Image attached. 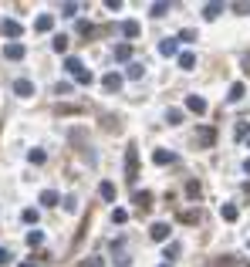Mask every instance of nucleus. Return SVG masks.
I'll use <instances>...</instances> for the list:
<instances>
[{"mask_svg":"<svg viewBox=\"0 0 250 267\" xmlns=\"http://www.w3.org/2000/svg\"><path fill=\"white\" fill-rule=\"evenodd\" d=\"M213 142H216V129L203 125V129L196 132V145H203V149H213Z\"/></svg>","mask_w":250,"mask_h":267,"instance_id":"7ed1b4c3","label":"nucleus"},{"mask_svg":"<svg viewBox=\"0 0 250 267\" xmlns=\"http://www.w3.org/2000/svg\"><path fill=\"white\" fill-rule=\"evenodd\" d=\"M61 14H64V17H74V14H78V3H64Z\"/></svg>","mask_w":250,"mask_h":267,"instance_id":"2f4dec72","label":"nucleus"},{"mask_svg":"<svg viewBox=\"0 0 250 267\" xmlns=\"http://www.w3.org/2000/svg\"><path fill=\"white\" fill-rule=\"evenodd\" d=\"M159 54H162V58H176V54H179V37H166V41L159 44Z\"/></svg>","mask_w":250,"mask_h":267,"instance_id":"20e7f679","label":"nucleus"},{"mask_svg":"<svg viewBox=\"0 0 250 267\" xmlns=\"http://www.w3.org/2000/svg\"><path fill=\"white\" fill-rule=\"evenodd\" d=\"M186 193L196 200V196H199V183H186Z\"/></svg>","mask_w":250,"mask_h":267,"instance_id":"72a5a7b5","label":"nucleus"},{"mask_svg":"<svg viewBox=\"0 0 250 267\" xmlns=\"http://www.w3.org/2000/svg\"><path fill=\"white\" fill-rule=\"evenodd\" d=\"M186 108H189V112H196V115H203V112H206V98H199V95H186Z\"/></svg>","mask_w":250,"mask_h":267,"instance_id":"6e6552de","label":"nucleus"},{"mask_svg":"<svg viewBox=\"0 0 250 267\" xmlns=\"http://www.w3.org/2000/svg\"><path fill=\"white\" fill-rule=\"evenodd\" d=\"M20 267H37V264H31V261H24V264H20Z\"/></svg>","mask_w":250,"mask_h":267,"instance_id":"c9c22d12","label":"nucleus"},{"mask_svg":"<svg viewBox=\"0 0 250 267\" xmlns=\"http://www.w3.org/2000/svg\"><path fill=\"white\" fill-rule=\"evenodd\" d=\"M74 267H105V261L102 257H91V261H81V264H74Z\"/></svg>","mask_w":250,"mask_h":267,"instance_id":"7c9ffc66","label":"nucleus"},{"mask_svg":"<svg viewBox=\"0 0 250 267\" xmlns=\"http://www.w3.org/2000/svg\"><path fill=\"white\" fill-rule=\"evenodd\" d=\"M98 193H102V200H105V203H115V193H119V190H115V183H108V179H105V183L98 186Z\"/></svg>","mask_w":250,"mask_h":267,"instance_id":"4468645a","label":"nucleus"},{"mask_svg":"<svg viewBox=\"0 0 250 267\" xmlns=\"http://www.w3.org/2000/svg\"><path fill=\"white\" fill-rule=\"evenodd\" d=\"M64 71H68V74H71L78 85H91V81H95V78H91V71L81 65L78 58H68V61H64Z\"/></svg>","mask_w":250,"mask_h":267,"instance_id":"f257e3e1","label":"nucleus"},{"mask_svg":"<svg viewBox=\"0 0 250 267\" xmlns=\"http://www.w3.org/2000/svg\"><path fill=\"white\" fill-rule=\"evenodd\" d=\"M51 27H54V17H51V14H41V17L34 20V31H37V34H48Z\"/></svg>","mask_w":250,"mask_h":267,"instance_id":"9d476101","label":"nucleus"},{"mask_svg":"<svg viewBox=\"0 0 250 267\" xmlns=\"http://www.w3.org/2000/svg\"><path fill=\"white\" fill-rule=\"evenodd\" d=\"M196 220H199V213H196V210H183V213H179V223H189V227H193Z\"/></svg>","mask_w":250,"mask_h":267,"instance_id":"412c9836","label":"nucleus"},{"mask_svg":"<svg viewBox=\"0 0 250 267\" xmlns=\"http://www.w3.org/2000/svg\"><path fill=\"white\" fill-rule=\"evenodd\" d=\"M125 179H128V183L139 179V149H135V145L125 149Z\"/></svg>","mask_w":250,"mask_h":267,"instance_id":"f03ea898","label":"nucleus"},{"mask_svg":"<svg viewBox=\"0 0 250 267\" xmlns=\"http://www.w3.org/2000/svg\"><path fill=\"white\" fill-rule=\"evenodd\" d=\"M169 233H173V230H169V223H152V227H149V237H152V240H159V244H162V240H169Z\"/></svg>","mask_w":250,"mask_h":267,"instance_id":"39448f33","label":"nucleus"},{"mask_svg":"<svg viewBox=\"0 0 250 267\" xmlns=\"http://www.w3.org/2000/svg\"><path fill=\"white\" fill-rule=\"evenodd\" d=\"M112 220H115V223H125V220H128V213H125V210H112Z\"/></svg>","mask_w":250,"mask_h":267,"instance_id":"473e14b6","label":"nucleus"},{"mask_svg":"<svg viewBox=\"0 0 250 267\" xmlns=\"http://www.w3.org/2000/svg\"><path fill=\"white\" fill-rule=\"evenodd\" d=\"M102 88H105V91H119V88H122V74L108 71V74L102 78Z\"/></svg>","mask_w":250,"mask_h":267,"instance_id":"423d86ee","label":"nucleus"},{"mask_svg":"<svg viewBox=\"0 0 250 267\" xmlns=\"http://www.w3.org/2000/svg\"><path fill=\"white\" fill-rule=\"evenodd\" d=\"M142 74H145V68L142 65H128V78H132V81H139Z\"/></svg>","mask_w":250,"mask_h":267,"instance_id":"bb28decb","label":"nucleus"},{"mask_svg":"<svg viewBox=\"0 0 250 267\" xmlns=\"http://www.w3.org/2000/svg\"><path fill=\"white\" fill-rule=\"evenodd\" d=\"M27 244H31V247H41V244H44V233H41V230H31V233H27Z\"/></svg>","mask_w":250,"mask_h":267,"instance_id":"393cba45","label":"nucleus"},{"mask_svg":"<svg viewBox=\"0 0 250 267\" xmlns=\"http://www.w3.org/2000/svg\"><path fill=\"white\" fill-rule=\"evenodd\" d=\"M27 159H31L34 166H41V162L48 159V152H44V149H31V156H27Z\"/></svg>","mask_w":250,"mask_h":267,"instance_id":"b1692460","label":"nucleus"},{"mask_svg":"<svg viewBox=\"0 0 250 267\" xmlns=\"http://www.w3.org/2000/svg\"><path fill=\"white\" fill-rule=\"evenodd\" d=\"M179 68H183V71H193V68H196V54H193V51H183V54H179Z\"/></svg>","mask_w":250,"mask_h":267,"instance_id":"f3484780","label":"nucleus"},{"mask_svg":"<svg viewBox=\"0 0 250 267\" xmlns=\"http://www.w3.org/2000/svg\"><path fill=\"white\" fill-rule=\"evenodd\" d=\"M244 169H247V173H250V159H247V162H244Z\"/></svg>","mask_w":250,"mask_h":267,"instance_id":"e433bc0d","label":"nucleus"},{"mask_svg":"<svg viewBox=\"0 0 250 267\" xmlns=\"http://www.w3.org/2000/svg\"><path fill=\"white\" fill-rule=\"evenodd\" d=\"M220 216H223V220H227V223H233V220H237V216H240V210H237V206H233V203H223V206H220Z\"/></svg>","mask_w":250,"mask_h":267,"instance_id":"2eb2a0df","label":"nucleus"},{"mask_svg":"<svg viewBox=\"0 0 250 267\" xmlns=\"http://www.w3.org/2000/svg\"><path fill=\"white\" fill-rule=\"evenodd\" d=\"M152 162H156V166H169V162H176V156H173L169 149H156V152H152Z\"/></svg>","mask_w":250,"mask_h":267,"instance_id":"ddd939ff","label":"nucleus"},{"mask_svg":"<svg viewBox=\"0 0 250 267\" xmlns=\"http://www.w3.org/2000/svg\"><path fill=\"white\" fill-rule=\"evenodd\" d=\"M3 58H10V61H20V58H24V44H17V41H10V44L3 48Z\"/></svg>","mask_w":250,"mask_h":267,"instance_id":"f8f14e48","label":"nucleus"},{"mask_svg":"<svg viewBox=\"0 0 250 267\" xmlns=\"http://www.w3.org/2000/svg\"><path fill=\"white\" fill-rule=\"evenodd\" d=\"M169 14V3H152V17H166Z\"/></svg>","mask_w":250,"mask_h":267,"instance_id":"cd10ccee","label":"nucleus"},{"mask_svg":"<svg viewBox=\"0 0 250 267\" xmlns=\"http://www.w3.org/2000/svg\"><path fill=\"white\" fill-rule=\"evenodd\" d=\"M20 220H24V223H37V210H31V206H27V210L20 213Z\"/></svg>","mask_w":250,"mask_h":267,"instance_id":"c85d7f7f","label":"nucleus"},{"mask_svg":"<svg viewBox=\"0 0 250 267\" xmlns=\"http://www.w3.org/2000/svg\"><path fill=\"white\" fill-rule=\"evenodd\" d=\"M244 91H247V88L237 81V85H230V95H227V98H230V102H240V98H244Z\"/></svg>","mask_w":250,"mask_h":267,"instance_id":"aec40b11","label":"nucleus"},{"mask_svg":"<svg viewBox=\"0 0 250 267\" xmlns=\"http://www.w3.org/2000/svg\"><path fill=\"white\" fill-rule=\"evenodd\" d=\"M166 119H169V125H179V122H183V112H179V108H169Z\"/></svg>","mask_w":250,"mask_h":267,"instance_id":"a878e982","label":"nucleus"},{"mask_svg":"<svg viewBox=\"0 0 250 267\" xmlns=\"http://www.w3.org/2000/svg\"><path fill=\"white\" fill-rule=\"evenodd\" d=\"M250 135V122H237V139H247Z\"/></svg>","mask_w":250,"mask_h":267,"instance_id":"c756f323","label":"nucleus"},{"mask_svg":"<svg viewBox=\"0 0 250 267\" xmlns=\"http://www.w3.org/2000/svg\"><path fill=\"white\" fill-rule=\"evenodd\" d=\"M122 34H125V37H139V34H142L139 20H125V24H122Z\"/></svg>","mask_w":250,"mask_h":267,"instance_id":"dca6fc26","label":"nucleus"},{"mask_svg":"<svg viewBox=\"0 0 250 267\" xmlns=\"http://www.w3.org/2000/svg\"><path fill=\"white\" fill-rule=\"evenodd\" d=\"M3 264H10V250H3V247H0V267Z\"/></svg>","mask_w":250,"mask_h":267,"instance_id":"f704fd0d","label":"nucleus"},{"mask_svg":"<svg viewBox=\"0 0 250 267\" xmlns=\"http://www.w3.org/2000/svg\"><path fill=\"white\" fill-rule=\"evenodd\" d=\"M203 14L213 20V17H220V14H223V3H206V7H203Z\"/></svg>","mask_w":250,"mask_h":267,"instance_id":"6ab92c4d","label":"nucleus"},{"mask_svg":"<svg viewBox=\"0 0 250 267\" xmlns=\"http://www.w3.org/2000/svg\"><path fill=\"white\" fill-rule=\"evenodd\" d=\"M0 31H3L7 37H20V34H24V27H20V20H3V24H0Z\"/></svg>","mask_w":250,"mask_h":267,"instance_id":"9b49d317","label":"nucleus"},{"mask_svg":"<svg viewBox=\"0 0 250 267\" xmlns=\"http://www.w3.org/2000/svg\"><path fill=\"white\" fill-rule=\"evenodd\" d=\"M41 203H44V206H58V193H54V190H44V193H41Z\"/></svg>","mask_w":250,"mask_h":267,"instance_id":"4be33fe9","label":"nucleus"},{"mask_svg":"<svg viewBox=\"0 0 250 267\" xmlns=\"http://www.w3.org/2000/svg\"><path fill=\"white\" fill-rule=\"evenodd\" d=\"M132 58V44H119L115 48V61H128Z\"/></svg>","mask_w":250,"mask_h":267,"instance_id":"a211bd4d","label":"nucleus"},{"mask_svg":"<svg viewBox=\"0 0 250 267\" xmlns=\"http://www.w3.org/2000/svg\"><path fill=\"white\" fill-rule=\"evenodd\" d=\"M14 95H20V98H31V95H34V85H31L27 78H17V81H14Z\"/></svg>","mask_w":250,"mask_h":267,"instance_id":"0eeeda50","label":"nucleus"},{"mask_svg":"<svg viewBox=\"0 0 250 267\" xmlns=\"http://www.w3.org/2000/svg\"><path fill=\"white\" fill-rule=\"evenodd\" d=\"M132 203L139 206V213H149V206H152V193H145V190H142V193H135V196H132Z\"/></svg>","mask_w":250,"mask_h":267,"instance_id":"1a4fd4ad","label":"nucleus"},{"mask_svg":"<svg viewBox=\"0 0 250 267\" xmlns=\"http://www.w3.org/2000/svg\"><path fill=\"white\" fill-rule=\"evenodd\" d=\"M159 267H169V264H159Z\"/></svg>","mask_w":250,"mask_h":267,"instance_id":"4c0bfd02","label":"nucleus"},{"mask_svg":"<svg viewBox=\"0 0 250 267\" xmlns=\"http://www.w3.org/2000/svg\"><path fill=\"white\" fill-rule=\"evenodd\" d=\"M51 48H54L58 54H64V51H68V37H64V34H58V37L51 41Z\"/></svg>","mask_w":250,"mask_h":267,"instance_id":"5701e85b","label":"nucleus"}]
</instances>
